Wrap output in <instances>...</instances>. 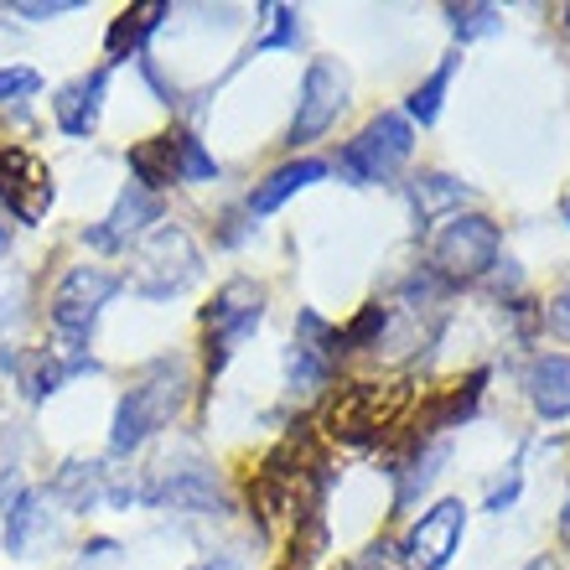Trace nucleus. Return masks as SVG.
Here are the masks:
<instances>
[{
    "label": "nucleus",
    "instance_id": "obj_1",
    "mask_svg": "<svg viewBox=\"0 0 570 570\" xmlns=\"http://www.w3.org/2000/svg\"><path fill=\"white\" fill-rule=\"evenodd\" d=\"M181 400H187V363L181 358H156L146 374L136 379V390H125V400L115 405V425H109V451L130 456L140 451L156 431L177 421Z\"/></svg>",
    "mask_w": 570,
    "mask_h": 570
},
{
    "label": "nucleus",
    "instance_id": "obj_2",
    "mask_svg": "<svg viewBox=\"0 0 570 570\" xmlns=\"http://www.w3.org/2000/svg\"><path fill=\"white\" fill-rule=\"evenodd\" d=\"M498 255H503V234H498L493 218H482V213H451L446 224L435 228L431 265L425 271L441 285H472V281H488L503 265Z\"/></svg>",
    "mask_w": 570,
    "mask_h": 570
},
{
    "label": "nucleus",
    "instance_id": "obj_3",
    "mask_svg": "<svg viewBox=\"0 0 570 570\" xmlns=\"http://www.w3.org/2000/svg\"><path fill=\"white\" fill-rule=\"evenodd\" d=\"M203 275V249L181 224H156L146 239L136 244V265L125 275V285L140 301H171Z\"/></svg>",
    "mask_w": 570,
    "mask_h": 570
},
{
    "label": "nucleus",
    "instance_id": "obj_4",
    "mask_svg": "<svg viewBox=\"0 0 570 570\" xmlns=\"http://www.w3.org/2000/svg\"><path fill=\"white\" fill-rule=\"evenodd\" d=\"M410 150H415V125L400 115V109H384L363 125L358 136L337 150V177L353 181V187H379V181H394L405 171Z\"/></svg>",
    "mask_w": 570,
    "mask_h": 570
},
{
    "label": "nucleus",
    "instance_id": "obj_5",
    "mask_svg": "<svg viewBox=\"0 0 570 570\" xmlns=\"http://www.w3.org/2000/svg\"><path fill=\"white\" fill-rule=\"evenodd\" d=\"M125 291L120 275H109L105 265H73L52 291V332H58L62 353H89L94 322L109 301Z\"/></svg>",
    "mask_w": 570,
    "mask_h": 570
},
{
    "label": "nucleus",
    "instance_id": "obj_6",
    "mask_svg": "<svg viewBox=\"0 0 570 570\" xmlns=\"http://www.w3.org/2000/svg\"><path fill=\"white\" fill-rule=\"evenodd\" d=\"M347 99H353V73L347 62L337 58H312L306 73H301V89H296V115H291V130H285V146H312L343 120Z\"/></svg>",
    "mask_w": 570,
    "mask_h": 570
},
{
    "label": "nucleus",
    "instance_id": "obj_7",
    "mask_svg": "<svg viewBox=\"0 0 570 570\" xmlns=\"http://www.w3.org/2000/svg\"><path fill=\"white\" fill-rule=\"evenodd\" d=\"M259 322H265V285H255L249 275H234L213 296L208 312H203V327H208V379L224 374L228 358L259 332Z\"/></svg>",
    "mask_w": 570,
    "mask_h": 570
},
{
    "label": "nucleus",
    "instance_id": "obj_8",
    "mask_svg": "<svg viewBox=\"0 0 570 570\" xmlns=\"http://www.w3.org/2000/svg\"><path fill=\"white\" fill-rule=\"evenodd\" d=\"M405 410V390H374V384H347L327 410V435L347 441V446H368L390 431Z\"/></svg>",
    "mask_w": 570,
    "mask_h": 570
},
{
    "label": "nucleus",
    "instance_id": "obj_9",
    "mask_svg": "<svg viewBox=\"0 0 570 570\" xmlns=\"http://www.w3.org/2000/svg\"><path fill=\"white\" fill-rule=\"evenodd\" d=\"M337 327H327L316 312L296 316V337L285 347V384L296 400H312L332 384V368H337Z\"/></svg>",
    "mask_w": 570,
    "mask_h": 570
},
{
    "label": "nucleus",
    "instance_id": "obj_10",
    "mask_svg": "<svg viewBox=\"0 0 570 570\" xmlns=\"http://www.w3.org/2000/svg\"><path fill=\"white\" fill-rule=\"evenodd\" d=\"M462 534H466V503L462 498H441L435 509H425L410 524L405 544H400V560L410 570H446L451 556L462 550Z\"/></svg>",
    "mask_w": 570,
    "mask_h": 570
},
{
    "label": "nucleus",
    "instance_id": "obj_11",
    "mask_svg": "<svg viewBox=\"0 0 570 570\" xmlns=\"http://www.w3.org/2000/svg\"><path fill=\"white\" fill-rule=\"evenodd\" d=\"M150 224H161V197L146 193V187H125L120 203L99 218V224L83 234V244L89 249H105V255H115V249H130V239H146Z\"/></svg>",
    "mask_w": 570,
    "mask_h": 570
},
{
    "label": "nucleus",
    "instance_id": "obj_12",
    "mask_svg": "<svg viewBox=\"0 0 570 570\" xmlns=\"http://www.w3.org/2000/svg\"><path fill=\"white\" fill-rule=\"evenodd\" d=\"M0 197L21 224H37L52 203V177L37 156H27L21 146H0Z\"/></svg>",
    "mask_w": 570,
    "mask_h": 570
},
{
    "label": "nucleus",
    "instance_id": "obj_13",
    "mask_svg": "<svg viewBox=\"0 0 570 570\" xmlns=\"http://www.w3.org/2000/svg\"><path fill=\"white\" fill-rule=\"evenodd\" d=\"M0 509H6V550H11V556H37L47 544H58V513H52L47 493L21 488V493H11Z\"/></svg>",
    "mask_w": 570,
    "mask_h": 570
},
{
    "label": "nucleus",
    "instance_id": "obj_14",
    "mask_svg": "<svg viewBox=\"0 0 570 570\" xmlns=\"http://www.w3.org/2000/svg\"><path fill=\"white\" fill-rule=\"evenodd\" d=\"M105 94H109V68H94V73L62 83L58 99H52V115H58L62 136L89 140L99 130V115H105Z\"/></svg>",
    "mask_w": 570,
    "mask_h": 570
},
{
    "label": "nucleus",
    "instance_id": "obj_15",
    "mask_svg": "<svg viewBox=\"0 0 570 570\" xmlns=\"http://www.w3.org/2000/svg\"><path fill=\"white\" fill-rule=\"evenodd\" d=\"M146 503H161V509H187V513H224L228 503H224V488H218V478L213 472H171V478H161V482H150L146 493Z\"/></svg>",
    "mask_w": 570,
    "mask_h": 570
},
{
    "label": "nucleus",
    "instance_id": "obj_16",
    "mask_svg": "<svg viewBox=\"0 0 570 570\" xmlns=\"http://www.w3.org/2000/svg\"><path fill=\"white\" fill-rule=\"evenodd\" d=\"M524 394L540 421H570V358L566 353H540L524 374Z\"/></svg>",
    "mask_w": 570,
    "mask_h": 570
},
{
    "label": "nucleus",
    "instance_id": "obj_17",
    "mask_svg": "<svg viewBox=\"0 0 570 570\" xmlns=\"http://www.w3.org/2000/svg\"><path fill=\"white\" fill-rule=\"evenodd\" d=\"M327 171H332V161H322V156H301V161L275 166L271 177L249 193V218H265V213H275L281 203H291L296 193H306V187H316V181H327Z\"/></svg>",
    "mask_w": 570,
    "mask_h": 570
},
{
    "label": "nucleus",
    "instance_id": "obj_18",
    "mask_svg": "<svg viewBox=\"0 0 570 570\" xmlns=\"http://www.w3.org/2000/svg\"><path fill=\"white\" fill-rule=\"evenodd\" d=\"M446 456H451L446 435H435V441H421V435H415L410 456L400 462V472H394V509H410V503L435 482V472L446 466Z\"/></svg>",
    "mask_w": 570,
    "mask_h": 570
},
{
    "label": "nucleus",
    "instance_id": "obj_19",
    "mask_svg": "<svg viewBox=\"0 0 570 570\" xmlns=\"http://www.w3.org/2000/svg\"><path fill=\"white\" fill-rule=\"evenodd\" d=\"M171 11V6H161V0H146V6H125L120 16H115V27H109L105 37V52L109 62H125V58H140L150 42V31L161 27V16Z\"/></svg>",
    "mask_w": 570,
    "mask_h": 570
},
{
    "label": "nucleus",
    "instance_id": "obj_20",
    "mask_svg": "<svg viewBox=\"0 0 570 570\" xmlns=\"http://www.w3.org/2000/svg\"><path fill=\"white\" fill-rule=\"evenodd\" d=\"M52 498L68 503V513H89L109 498V472L99 462H62V472L52 478Z\"/></svg>",
    "mask_w": 570,
    "mask_h": 570
},
{
    "label": "nucleus",
    "instance_id": "obj_21",
    "mask_svg": "<svg viewBox=\"0 0 570 570\" xmlns=\"http://www.w3.org/2000/svg\"><path fill=\"white\" fill-rule=\"evenodd\" d=\"M466 187L456 177H446V171H421V177L410 181V203H415V218H421V228H431L441 213H462V203H466Z\"/></svg>",
    "mask_w": 570,
    "mask_h": 570
},
{
    "label": "nucleus",
    "instance_id": "obj_22",
    "mask_svg": "<svg viewBox=\"0 0 570 570\" xmlns=\"http://www.w3.org/2000/svg\"><path fill=\"white\" fill-rule=\"evenodd\" d=\"M456 68H462V52L441 58V68H435L425 83L410 89V99H405V120L410 125H435L441 120V109H446V89H451V78H456Z\"/></svg>",
    "mask_w": 570,
    "mask_h": 570
},
{
    "label": "nucleus",
    "instance_id": "obj_23",
    "mask_svg": "<svg viewBox=\"0 0 570 570\" xmlns=\"http://www.w3.org/2000/svg\"><path fill=\"white\" fill-rule=\"evenodd\" d=\"M166 146H171V177H177V181H218V161H213L208 146H203L197 136L171 130V136H166Z\"/></svg>",
    "mask_w": 570,
    "mask_h": 570
},
{
    "label": "nucleus",
    "instance_id": "obj_24",
    "mask_svg": "<svg viewBox=\"0 0 570 570\" xmlns=\"http://www.w3.org/2000/svg\"><path fill=\"white\" fill-rule=\"evenodd\" d=\"M130 171H136V187H146V193H161V187H171V146H166V136L156 140H140L136 150H130Z\"/></svg>",
    "mask_w": 570,
    "mask_h": 570
},
{
    "label": "nucleus",
    "instance_id": "obj_25",
    "mask_svg": "<svg viewBox=\"0 0 570 570\" xmlns=\"http://www.w3.org/2000/svg\"><path fill=\"white\" fill-rule=\"evenodd\" d=\"M446 21L456 31V42H482V37H498L503 31V11L498 6H446Z\"/></svg>",
    "mask_w": 570,
    "mask_h": 570
},
{
    "label": "nucleus",
    "instance_id": "obj_26",
    "mask_svg": "<svg viewBox=\"0 0 570 570\" xmlns=\"http://www.w3.org/2000/svg\"><path fill=\"white\" fill-rule=\"evenodd\" d=\"M390 306H363L358 316H353V322H347L343 332H337V347H343V353H358V347H379V337H384V332H390Z\"/></svg>",
    "mask_w": 570,
    "mask_h": 570
},
{
    "label": "nucleus",
    "instance_id": "obj_27",
    "mask_svg": "<svg viewBox=\"0 0 570 570\" xmlns=\"http://www.w3.org/2000/svg\"><path fill=\"white\" fill-rule=\"evenodd\" d=\"M259 21H265V31L255 37V47H249V58L255 52H271V47H296L301 42V21L291 6H265L259 11Z\"/></svg>",
    "mask_w": 570,
    "mask_h": 570
},
{
    "label": "nucleus",
    "instance_id": "obj_28",
    "mask_svg": "<svg viewBox=\"0 0 570 570\" xmlns=\"http://www.w3.org/2000/svg\"><path fill=\"white\" fill-rule=\"evenodd\" d=\"M37 89H42V73H37V68H0V105L31 99Z\"/></svg>",
    "mask_w": 570,
    "mask_h": 570
},
{
    "label": "nucleus",
    "instance_id": "obj_29",
    "mask_svg": "<svg viewBox=\"0 0 570 570\" xmlns=\"http://www.w3.org/2000/svg\"><path fill=\"white\" fill-rule=\"evenodd\" d=\"M21 21H58V16H73L78 0H47V6H11Z\"/></svg>",
    "mask_w": 570,
    "mask_h": 570
},
{
    "label": "nucleus",
    "instance_id": "obj_30",
    "mask_svg": "<svg viewBox=\"0 0 570 570\" xmlns=\"http://www.w3.org/2000/svg\"><path fill=\"white\" fill-rule=\"evenodd\" d=\"M519 482H524V478H519V462H513L509 466V482H498L493 493H488V513H503V509H509L513 498H519Z\"/></svg>",
    "mask_w": 570,
    "mask_h": 570
},
{
    "label": "nucleus",
    "instance_id": "obj_31",
    "mask_svg": "<svg viewBox=\"0 0 570 570\" xmlns=\"http://www.w3.org/2000/svg\"><path fill=\"white\" fill-rule=\"evenodd\" d=\"M550 332H560V337H570V285L560 291L556 301H550Z\"/></svg>",
    "mask_w": 570,
    "mask_h": 570
},
{
    "label": "nucleus",
    "instance_id": "obj_32",
    "mask_svg": "<svg viewBox=\"0 0 570 570\" xmlns=\"http://www.w3.org/2000/svg\"><path fill=\"white\" fill-rule=\"evenodd\" d=\"M560 540L570 544V498H566V509H560Z\"/></svg>",
    "mask_w": 570,
    "mask_h": 570
},
{
    "label": "nucleus",
    "instance_id": "obj_33",
    "mask_svg": "<svg viewBox=\"0 0 570 570\" xmlns=\"http://www.w3.org/2000/svg\"><path fill=\"white\" fill-rule=\"evenodd\" d=\"M524 570H556V566H550V560H529Z\"/></svg>",
    "mask_w": 570,
    "mask_h": 570
},
{
    "label": "nucleus",
    "instance_id": "obj_34",
    "mask_svg": "<svg viewBox=\"0 0 570 570\" xmlns=\"http://www.w3.org/2000/svg\"><path fill=\"white\" fill-rule=\"evenodd\" d=\"M560 27H566V31H570V6H560Z\"/></svg>",
    "mask_w": 570,
    "mask_h": 570
},
{
    "label": "nucleus",
    "instance_id": "obj_35",
    "mask_svg": "<svg viewBox=\"0 0 570 570\" xmlns=\"http://www.w3.org/2000/svg\"><path fill=\"white\" fill-rule=\"evenodd\" d=\"M0 255H6V224H0Z\"/></svg>",
    "mask_w": 570,
    "mask_h": 570
},
{
    "label": "nucleus",
    "instance_id": "obj_36",
    "mask_svg": "<svg viewBox=\"0 0 570 570\" xmlns=\"http://www.w3.org/2000/svg\"><path fill=\"white\" fill-rule=\"evenodd\" d=\"M566 224H570V197H566Z\"/></svg>",
    "mask_w": 570,
    "mask_h": 570
},
{
    "label": "nucleus",
    "instance_id": "obj_37",
    "mask_svg": "<svg viewBox=\"0 0 570 570\" xmlns=\"http://www.w3.org/2000/svg\"><path fill=\"white\" fill-rule=\"evenodd\" d=\"M193 570H208V566H193Z\"/></svg>",
    "mask_w": 570,
    "mask_h": 570
}]
</instances>
